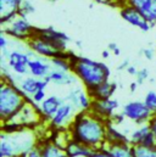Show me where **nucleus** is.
Returning a JSON list of instances; mask_svg holds the SVG:
<instances>
[{"label":"nucleus","mask_w":156,"mask_h":157,"mask_svg":"<svg viewBox=\"0 0 156 157\" xmlns=\"http://www.w3.org/2000/svg\"><path fill=\"white\" fill-rule=\"evenodd\" d=\"M117 48H118V45H117L116 43H110V44L107 45V49H109V50H110L111 52H112V51H114L115 49H117Z\"/></svg>","instance_id":"79ce46f5"},{"label":"nucleus","mask_w":156,"mask_h":157,"mask_svg":"<svg viewBox=\"0 0 156 157\" xmlns=\"http://www.w3.org/2000/svg\"><path fill=\"white\" fill-rule=\"evenodd\" d=\"M105 147L112 157H134V145L129 141L107 143Z\"/></svg>","instance_id":"4be33fe9"},{"label":"nucleus","mask_w":156,"mask_h":157,"mask_svg":"<svg viewBox=\"0 0 156 157\" xmlns=\"http://www.w3.org/2000/svg\"><path fill=\"white\" fill-rule=\"evenodd\" d=\"M68 130L72 140L84 144L93 150L105 147L107 144V121L94 115L92 111L77 112Z\"/></svg>","instance_id":"f257e3e1"},{"label":"nucleus","mask_w":156,"mask_h":157,"mask_svg":"<svg viewBox=\"0 0 156 157\" xmlns=\"http://www.w3.org/2000/svg\"><path fill=\"white\" fill-rule=\"evenodd\" d=\"M138 82L135 80V82H132L131 84H129V90H131V93H134V91H137V89H138Z\"/></svg>","instance_id":"ea45409f"},{"label":"nucleus","mask_w":156,"mask_h":157,"mask_svg":"<svg viewBox=\"0 0 156 157\" xmlns=\"http://www.w3.org/2000/svg\"><path fill=\"white\" fill-rule=\"evenodd\" d=\"M6 62L9 68L18 77H22L27 73H29L28 71V62L32 57L36 56V54L33 51H21V50H12V51H7L6 55Z\"/></svg>","instance_id":"0eeeda50"},{"label":"nucleus","mask_w":156,"mask_h":157,"mask_svg":"<svg viewBox=\"0 0 156 157\" xmlns=\"http://www.w3.org/2000/svg\"><path fill=\"white\" fill-rule=\"evenodd\" d=\"M29 98H27L21 89L6 80L1 78L0 84V118L1 122L11 121L15 117L18 111L27 104Z\"/></svg>","instance_id":"7ed1b4c3"},{"label":"nucleus","mask_w":156,"mask_h":157,"mask_svg":"<svg viewBox=\"0 0 156 157\" xmlns=\"http://www.w3.org/2000/svg\"><path fill=\"white\" fill-rule=\"evenodd\" d=\"M122 112L127 119L134 122L137 125L149 123L150 119L154 116L151 113V111L148 109V106L145 105V102L138 101V100L129 101V102L124 104L122 107Z\"/></svg>","instance_id":"6e6552de"},{"label":"nucleus","mask_w":156,"mask_h":157,"mask_svg":"<svg viewBox=\"0 0 156 157\" xmlns=\"http://www.w3.org/2000/svg\"><path fill=\"white\" fill-rule=\"evenodd\" d=\"M128 66H129V60H128V59H126V60H123V61L118 65L117 70H118V71H123V70H127V68H128Z\"/></svg>","instance_id":"e433bc0d"},{"label":"nucleus","mask_w":156,"mask_h":157,"mask_svg":"<svg viewBox=\"0 0 156 157\" xmlns=\"http://www.w3.org/2000/svg\"><path fill=\"white\" fill-rule=\"evenodd\" d=\"M71 55H72L71 51H66L61 56L53 57L49 61H50L54 70H59V71H64V72H72L71 71V62H70Z\"/></svg>","instance_id":"b1692460"},{"label":"nucleus","mask_w":156,"mask_h":157,"mask_svg":"<svg viewBox=\"0 0 156 157\" xmlns=\"http://www.w3.org/2000/svg\"><path fill=\"white\" fill-rule=\"evenodd\" d=\"M64 102H65V100H62L57 95L46 96V99L39 105V111L41 113V117L44 119V122H49L53 118V116L57 112V110L60 109V106Z\"/></svg>","instance_id":"f3484780"},{"label":"nucleus","mask_w":156,"mask_h":157,"mask_svg":"<svg viewBox=\"0 0 156 157\" xmlns=\"http://www.w3.org/2000/svg\"><path fill=\"white\" fill-rule=\"evenodd\" d=\"M118 109H119L118 100L110 98V99H104V100H93L90 111L103 119L110 121V118L116 113Z\"/></svg>","instance_id":"4468645a"},{"label":"nucleus","mask_w":156,"mask_h":157,"mask_svg":"<svg viewBox=\"0 0 156 157\" xmlns=\"http://www.w3.org/2000/svg\"><path fill=\"white\" fill-rule=\"evenodd\" d=\"M45 79L49 83H54L56 85H73L78 80L73 72H64L54 68L50 71V73L45 77Z\"/></svg>","instance_id":"aec40b11"},{"label":"nucleus","mask_w":156,"mask_h":157,"mask_svg":"<svg viewBox=\"0 0 156 157\" xmlns=\"http://www.w3.org/2000/svg\"><path fill=\"white\" fill-rule=\"evenodd\" d=\"M27 46L31 51H33L37 56L44 57V59H53L56 56H61L64 52L59 51L51 43H49L48 40H45L44 38H41L40 36H38L37 33H34V36L28 39L27 41Z\"/></svg>","instance_id":"9d476101"},{"label":"nucleus","mask_w":156,"mask_h":157,"mask_svg":"<svg viewBox=\"0 0 156 157\" xmlns=\"http://www.w3.org/2000/svg\"><path fill=\"white\" fill-rule=\"evenodd\" d=\"M37 31V27H34L27 17H23L21 15H16L14 18H11L7 23L1 26V32L7 34L10 38H14L21 41H27L31 39Z\"/></svg>","instance_id":"39448f33"},{"label":"nucleus","mask_w":156,"mask_h":157,"mask_svg":"<svg viewBox=\"0 0 156 157\" xmlns=\"http://www.w3.org/2000/svg\"><path fill=\"white\" fill-rule=\"evenodd\" d=\"M129 143L134 146H155L156 139L149 123L140 124L129 134Z\"/></svg>","instance_id":"ddd939ff"},{"label":"nucleus","mask_w":156,"mask_h":157,"mask_svg":"<svg viewBox=\"0 0 156 157\" xmlns=\"http://www.w3.org/2000/svg\"><path fill=\"white\" fill-rule=\"evenodd\" d=\"M134 157H156V145L134 146Z\"/></svg>","instance_id":"bb28decb"},{"label":"nucleus","mask_w":156,"mask_h":157,"mask_svg":"<svg viewBox=\"0 0 156 157\" xmlns=\"http://www.w3.org/2000/svg\"><path fill=\"white\" fill-rule=\"evenodd\" d=\"M48 59L40 57V56H34L29 60L28 62V71L29 75L36 77V78H45L50 71L53 70V66L50 61H46Z\"/></svg>","instance_id":"a211bd4d"},{"label":"nucleus","mask_w":156,"mask_h":157,"mask_svg":"<svg viewBox=\"0 0 156 157\" xmlns=\"http://www.w3.org/2000/svg\"><path fill=\"white\" fill-rule=\"evenodd\" d=\"M37 138L33 129H22L14 134L1 133L0 157H20L37 145Z\"/></svg>","instance_id":"20e7f679"},{"label":"nucleus","mask_w":156,"mask_h":157,"mask_svg":"<svg viewBox=\"0 0 156 157\" xmlns=\"http://www.w3.org/2000/svg\"><path fill=\"white\" fill-rule=\"evenodd\" d=\"M49 84L50 83L45 78H36L33 76H27L25 78L20 77V80L17 82V86L27 98H31L38 90H45Z\"/></svg>","instance_id":"2eb2a0df"},{"label":"nucleus","mask_w":156,"mask_h":157,"mask_svg":"<svg viewBox=\"0 0 156 157\" xmlns=\"http://www.w3.org/2000/svg\"><path fill=\"white\" fill-rule=\"evenodd\" d=\"M124 119H126V116L123 115V112H121V113H115L112 117L110 118V121L109 122H111L112 124H115V125H119V124H122L123 122H124Z\"/></svg>","instance_id":"72a5a7b5"},{"label":"nucleus","mask_w":156,"mask_h":157,"mask_svg":"<svg viewBox=\"0 0 156 157\" xmlns=\"http://www.w3.org/2000/svg\"><path fill=\"white\" fill-rule=\"evenodd\" d=\"M145 105L148 106V109L151 111L153 115H156V91L155 90H150L145 94L144 100Z\"/></svg>","instance_id":"cd10ccee"},{"label":"nucleus","mask_w":156,"mask_h":157,"mask_svg":"<svg viewBox=\"0 0 156 157\" xmlns=\"http://www.w3.org/2000/svg\"><path fill=\"white\" fill-rule=\"evenodd\" d=\"M40 145H41L43 157H68L64 147H60L49 140Z\"/></svg>","instance_id":"a878e982"},{"label":"nucleus","mask_w":156,"mask_h":157,"mask_svg":"<svg viewBox=\"0 0 156 157\" xmlns=\"http://www.w3.org/2000/svg\"><path fill=\"white\" fill-rule=\"evenodd\" d=\"M106 141L107 143H123L129 141V136L121 132L117 125L107 121V130H106Z\"/></svg>","instance_id":"393cba45"},{"label":"nucleus","mask_w":156,"mask_h":157,"mask_svg":"<svg viewBox=\"0 0 156 157\" xmlns=\"http://www.w3.org/2000/svg\"><path fill=\"white\" fill-rule=\"evenodd\" d=\"M20 157H43V152H41V145L37 144L34 147H32L31 150H28L27 152H25L23 155Z\"/></svg>","instance_id":"7c9ffc66"},{"label":"nucleus","mask_w":156,"mask_h":157,"mask_svg":"<svg viewBox=\"0 0 156 157\" xmlns=\"http://www.w3.org/2000/svg\"><path fill=\"white\" fill-rule=\"evenodd\" d=\"M34 11H36V7H34L33 2L31 0H23V2L21 4V6L18 9V15L27 17V16L32 15Z\"/></svg>","instance_id":"c85d7f7f"},{"label":"nucleus","mask_w":156,"mask_h":157,"mask_svg":"<svg viewBox=\"0 0 156 157\" xmlns=\"http://www.w3.org/2000/svg\"><path fill=\"white\" fill-rule=\"evenodd\" d=\"M119 15H121V17H122L127 23H129V25L133 26V27L139 28V29H140L142 32H144V33L149 32V31L153 28L151 23H150L149 21H146V20L143 17V15H142L135 7H133V6L128 5V4L121 7Z\"/></svg>","instance_id":"f8f14e48"},{"label":"nucleus","mask_w":156,"mask_h":157,"mask_svg":"<svg viewBox=\"0 0 156 157\" xmlns=\"http://www.w3.org/2000/svg\"><path fill=\"white\" fill-rule=\"evenodd\" d=\"M68 157H90L94 150L84 144H80L75 140H70V143L65 147Z\"/></svg>","instance_id":"5701e85b"},{"label":"nucleus","mask_w":156,"mask_h":157,"mask_svg":"<svg viewBox=\"0 0 156 157\" xmlns=\"http://www.w3.org/2000/svg\"><path fill=\"white\" fill-rule=\"evenodd\" d=\"M149 80H150V83H154V82H155V79H154V78H150Z\"/></svg>","instance_id":"a18cd8bd"},{"label":"nucleus","mask_w":156,"mask_h":157,"mask_svg":"<svg viewBox=\"0 0 156 157\" xmlns=\"http://www.w3.org/2000/svg\"><path fill=\"white\" fill-rule=\"evenodd\" d=\"M135 77H137V82H138L139 85L143 84L145 80L149 79V70L148 68H140V70H138V73H137Z\"/></svg>","instance_id":"2f4dec72"},{"label":"nucleus","mask_w":156,"mask_h":157,"mask_svg":"<svg viewBox=\"0 0 156 157\" xmlns=\"http://www.w3.org/2000/svg\"><path fill=\"white\" fill-rule=\"evenodd\" d=\"M112 54H114L115 56H119V55H121V49H119V48H117V49H115V50L112 51Z\"/></svg>","instance_id":"37998d69"},{"label":"nucleus","mask_w":156,"mask_h":157,"mask_svg":"<svg viewBox=\"0 0 156 157\" xmlns=\"http://www.w3.org/2000/svg\"><path fill=\"white\" fill-rule=\"evenodd\" d=\"M126 71H127V73H128L129 76H137V73H138L137 67H135V66H133V65H129V66H128V68H127Z\"/></svg>","instance_id":"58836bf2"},{"label":"nucleus","mask_w":156,"mask_h":157,"mask_svg":"<svg viewBox=\"0 0 156 157\" xmlns=\"http://www.w3.org/2000/svg\"><path fill=\"white\" fill-rule=\"evenodd\" d=\"M142 54L144 55V57L146 60H153L154 56H155V50L151 49V48H145V49L142 50Z\"/></svg>","instance_id":"c9c22d12"},{"label":"nucleus","mask_w":156,"mask_h":157,"mask_svg":"<svg viewBox=\"0 0 156 157\" xmlns=\"http://www.w3.org/2000/svg\"><path fill=\"white\" fill-rule=\"evenodd\" d=\"M117 90V83L111 82L110 79L101 83L100 85H98L96 88H94L93 90L88 91L90 94V96L93 98V100H104V99H110L115 95Z\"/></svg>","instance_id":"412c9836"},{"label":"nucleus","mask_w":156,"mask_h":157,"mask_svg":"<svg viewBox=\"0 0 156 157\" xmlns=\"http://www.w3.org/2000/svg\"><path fill=\"white\" fill-rule=\"evenodd\" d=\"M31 101L33 102V104H36V105H40L45 99H46V91L43 89V90H38V91H36L31 98Z\"/></svg>","instance_id":"c756f323"},{"label":"nucleus","mask_w":156,"mask_h":157,"mask_svg":"<svg viewBox=\"0 0 156 157\" xmlns=\"http://www.w3.org/2000/svg\"><path fill=\"white\" fill-rule=\"evenodd\" d=\"M76 45H77L78 48H82V41H80V40H77V41H76Z\"/></svg>","instance_id":"c03bdc74"},{"label":"nucleus","mask_w":156,"mask_h":157,"mask_svg":"<svg viewBox=\"0 0 156 157\" xmlns=\"http://www.w3.org/2000/svg\"><path fill=\"white\" fill-rule=\"evenodd\" d=\"M70 62L71 71L76 75L78 80L88 91L110 79L111 70L104 62L95 61L84 56H77L73 52L70 57Z\"/></svg>","instance_id":"f03ea898"},{"label":"nucleus","mask_w":156,"mask_h":157,"mask_svg":"<svg viewBox=\"0 0 156 157\" xmlns=\"http://www.w3.org/2000/svg\"><path fill=\"white\" fill-rule=\"evenodd\" d=\"M127 4L135 7L143 17L151 23L153 27L156 26V0H127Z\"/></svg>","instance_id":"dca6fc26"},{"label":"nucleus","mask_w":156,"mask_h":157,"mask_svg":"<svg viewBox=\"0 0 156 157\" xmlns=\"http://www.w3.org/2000/svg\"><path fill=\"white\" fill-rule=\"evenodd\" d=\"M149 124H150V128H151V130H153V133H154V136H155V139H156V115L153 116V118H151L150 122H149Z\"/></svg>","instance_id":"4c0bfd02"},{"label":"nucleus","mask_w":156,"mask_h":157,"mask_svg":"<svg viewBox=\"0 0 156 157\" xmlns=\"http://www.w3.org/2000/svg\"><path fill=\"white\" fill-rule=\"evenodd\" d=\"M90 157H112V155L106 150V147H101V149L94 150L93 155Z\"/></svg>","instance_id":"f704fd0d"},{"label":"nucleus","mask_w":156,"mask_h":157,"mask_svg":"<svg viewBox=\"0 0 156 157\" xmlns=\"http://www.w3.org/2000/svg\"><path fill=\"white\" fill-rule=\"evenodd\" d=\"M77 109L68 101H65L57 112L53 116V118L49 121V127L53 130H65L68 129L71 123L77 115Z\"/></svg>","instance_id":"1a4fd4ad"},{"label":"nucleus","mask_w":156,"mask_h":157,"mask_svg":"<svg viewBox=\"0 0 156 157\" xmlns=\"http://www.w3.org/2000/svg\"><path fill=\"white\" fill-rule=\"evenodd\" d=\"M36 33L38 36H40L41 38L48 40L49 43H51L59 51H61V52L68 51L67 50V44L70 43L71 38L66 33H64V32H61V31H59V29H56L51 26L46 27V28H37Z\"/></svg>","instance_id":"9b49d317"},{"label":"nucleus","mask_w":156,"mask_h":157,"mask_svg":"<svg viewBox=\"0 0 156 157\" xmlns=\"http://www.w3.org/2000/svg\"><path fill=\"white\" fill-rule=\"evenodd\" d=\"M10 45V37L4 32H0V50L1 52L7 51V46Z\"/></svg>","instance_id":"473e14b6"},{"label":"nucleus","mask_w":156,"mask_h":157,"mask_svg":"<svg viewBox=\"0 0 156 157\" xmlns=\"http://www.w3.org/2000/svg\"><path fill=\"white\" fill-rule=\"evenodd\" d=\"M110 52H111V51H110L109 49H106V50H104V51L101 52V57H103L104 60H106V59H109V57H110Z\"/></svg>","instance_id":"a19ab883"},{"label":"nucleus","mask_w":156,"mask_h":157,"mask_svg":"<svg viewBox=\"0 0 156 157\" xmlns=\"http://www.w3.org/2000/svg\"><path fill=\"white\" fill-rule=\"evenodd\" d=\"M49 1H57V0H49Z\"/></svg>","instance_id":"49530a36"},{"label":"nucleus","mask_w":156,"mask_h":157,"mask_svg":"<svg viewBox=\"0 0 156 157\" xmlns=\"http://www.w3.org/2000/svg\"><path fill=\"white\" fill-rule=\"evenodd\" d=\"M11 121L18 123L23 128L27 129H34L44 121L41 117V113L39 111V106L33 104L31 99H28L27 104L18 111V113L12 118Z\"/></svg>","instance_id":"423d86ee"},{"label":"nucleus","mask_w":156,"mask_h":157,"mask_svg":"<svg viewBox=\"0 0 156 157\" xmlns=\"http://www.w3.org/2000/svg\"><path fill=\"white\" fill-rule=\"evenodd\" d=\"M23 0H0V26L7 23L18 13Z\"/></svg>","instance_id":"6ab92c4d"}]
</instances>
